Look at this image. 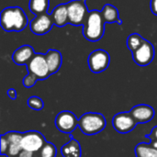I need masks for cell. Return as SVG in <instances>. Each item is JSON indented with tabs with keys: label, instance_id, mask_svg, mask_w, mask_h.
<instances>
[{
	"label": "cell",
	"instance_id": "6da1fadb",
	"mask_svg": "<svg viewBox=\"0 0 157 157\" xmlns=\"http://www.w3.org/2000/svg\"><path fill=\"white\" fill-rule=\"evenodd\" d=\"M0 24L5 31H22L29 24L25 11L19 6H8L0 14Z\"/></svg>",
	"mask_w": 157,
	"mask_h": 157
},
{
	"label": "cell",
	"instance_id": "7a4b0ae2",
	"mask_svg": "<svg viewBox=\"0 0 157 157\" xmlns=\"http://www.w3.org/2000/svg\"><path fill=\"white\" fill-rule=\"evenodd\" d=\"M105 24L106 22L102 17L101 11L96 9L90 10L83 25L84 37L92 42L98 41L104 36Z\"/></svg>",
	"mask_w": 157,
	"mask_h": 157
},
{
	"label": "cell",
	"instance_id": "3957f363",
	"mask_svg": "<svg viewBox=\"0 0 157 157\" xmlns=\"http://www.w3.org/2000/svg\"><path fill=\"white\" fill-rule=\"evenodd\" d=\"M107 125L105 117L97 112H87L81 116L78 122L80 131L87 136H93L101 132Z\"/></svg>",
	"mask_w": 157,
	"mask_h": 157
},
{
	"label": "cell",
	"instance_id": "277c9868",
	"mask_svg": "<svg viewBox=\"0 0 157 157\" xmlns=\"http://www.w3.org/2000/svg\"><path fill=\"white\" fill-rule=\"evenodd\" d=\"M69 24L74 26H83L88 14L86 0H72L67 4Z\"/></svg>",
	"mask_w": 157,
	"mask_h": 157
},
{
	"label": "cell",
	"instance_id": "5b68a950",
	"mask_svg": "<svg viewBox=\"0 0 157 157\" xmlns=\"http://www.w3.org/2000/svg\"><path fill=\"white\" fill-rule=\"evenodd\" d=\"M109 63L110 57L109 52L102 49L93 51L87 58L88 67L94 74H99L107 70Z\"/></svg>",
	"mask_w": 157,
	"mask_h": 157
},
{
	"label": "cell",
	"instance_id": "8992f818",
	"mask_svg": "<svg viewBox=\"0 0 157 157\" xmlns=\"http://www.w3.org/2000/svg\"><path fill=\"white\" fill-rule=\"evenodd\" d=\"M27 69L28 72L34 75L38 80H45L51 75L46 57L43 53H36L27 64Z\"/></svg>",
	"mask_w": 157,
	"mask_h": 157
},
{
	"label": "cell",
	"instance_id": "52a82bcc",
	"mask_svg": "<svg viewBox=\"0 0 157 157\" xmlns=\"http://www.w3.org/2000/svg\"><path fill=\"white\" fill-rule=\"evenodd\" d=\"M46 140L44 136L36 131H29L23 133L22 136V149L30 153H38L45 144Z\"/></svg>",
	"mask_w": 157,
	"mask_h": 157
},
{
	"label": "cell",
	"instance_id": "ba28073f",
	"mask_svg": "<svg viewBox=\"0 0 157 157\" xmlns=\"http://www.w3.org/2000/svg\"><path fill=\"white\" fill-rule=\"evenodd\" d=\"M132 54L136 64L140 66H147L153 62L155 55V51L154 45L149 40H145L144 42Z\"/></svg>",
	"mask_w": 157,
	"mask_h": 157
},
{
	"label": "cell",
	"instance_id": "9c48e42d",
	"mask_svg": "<svg viewBox=\"0 0 157 157\" xmlns=\"http://www.w3.org/2000/svg\"><path fill=\"white\" fill-rule=\"evenodd\" d=\"M79 120L76 116L68 110L61 111L55 118L56 128L63 133L73 132L78 126Z\"/></svg>",
	"mask_w": 157,
	"mask_h": 157
},
{
	"label": "cell",
	"instance_id": "30bf717a",
	"mask_svg": "<svg viewBox=\"0 0 157 157\" xmlns=\"http://www.w3.org/2000/svg\"><path fill=\"white\" fill-rule=\"evenodd\" d=\"M53 25V18L49 13L35 16V17L29 23L31 32L36 35H44L48 33L52 29Z\"/></svg>",
	"mask_w": 157,
	"mask_h": 157
},
{
	"label": "cell",
	"instance_id": "8fae6325",
	"mask_svg": "<svg viewBox=\"0 0 157 157\" xmlns=\"http://www.w3.org/2000/svg\"><path fill=\"white\" fill-rule=\"evenodd\" d=\"M138 123L132 118L130 112H121L116 114L112 119L114 129L120 133H128L134 130Z\"/></svg>",
	"mask_w": 157,
	"mask_h": 157
},
{
	"label": "cell",
	"instance_id": "7c38bea8",
	"mask_svg": "<svg viewBox=\"0 0 157 157\" xmlns=\"http://www.w3.org/2000/svg\"><path fill=\"white\" fill-rule=\"evenodd\" d=\"M4 135L8 143L6 155L7 157H17L23 151L21 144L23 133L18 132H8Z\"/></svg>",
	"mask_w": 157,
	"mask_h": 157
},
{
	"label": "cell",
	"instance_id": "4fadbf2b",
	"mask_svg": "<svg viewBox=\"0 0 157 157\" xmlns=\"http://www.w3.org/2000/svg\"><path fill=\"white\" fill-rule=\"evenodd\" d=\"M129 112L131 113V115L132 116V118L135 120L137 123L149 122L154 119L155 114V109L151 106L145 104L137 105L133 107Z\"/></svg>",
	"mask_w": 157,
	"mask_h": 157
},
{
	"label": "cell",
	"instance_id": "5bb4252c",
	"mask_svg": "<svg viewBox=\"0 0 157 157\" xmlns=\"http://www.w3.org/2000/svg\"><path fill=\"white\" fill-rule=\"evenodd\" d=\"M35 54L36 52L30 45H22L13 52L12 61L17 65H27Z\"/></svg>",
	"mask_w": 157,
	"mask_h": 157
},
{
	"label": "cell",
	"instance_id": "9a60e30c",
	"mask_svg": "<svg viewBox=\"0 0 157 157\" xmlns=\"http://www.w3.org/2000/svg\"><path fill=\"white\" fill-rule=\"evenodd\" d=\"M45 57H46L47 64H48L51 75L57 73L59 69L61 68L62 63H63L62 53L57 50L51 49L45 53Z\"/></svg>",
	"mask_w": 157,
	"mask_h": 157
},
{
	"label": "cell",
	"instance_id": "2e32d148",
	"mask_svg": "<svg viewBox=\"0 0 157 157\" xmlns=\"http://www.w3.org/2000/svg\"><path fill=\"white\" fill-rule=\"evenodd\" d=\"M54 25L57 27H63L69 23L68 17V11H67V5L66 4H60L53 8L51 13Z\"/></svg>",
	"mask_w": 157,
	"mask_h": 157
},
{
	"label": "cell",
	"instance_id": "e0dca14e",
	"mask_svg": "<svg viewBox=\"0 0 157 157\" xmlns=\"http://www.w3.org/2000/svg\"><path fill=\"white\" fill-rule=\"evenodd\" d=\"M101 14L106 23H118L120 25L122 24V21L120 18L119 10L113 5H105L101 10Z\"/></svg>",
	"mask_w": 157,
	"mask_h": 157
},
{
	"label": "cell",
	"instance_id": "ac0fdd59",
	"mask_svg": "<svg viewBox=\"0 0 157 157\" xmlns=\"http://www.w3.org/2000/svg\"><path fill=\"white\" fill-rule=\"evenodd\" d=\"M61 154L63 157H81V146L75 139H71L68 144L61 148Z\"/></svg>",
	"mask_w": 157,
	"mask_h": 157
},
{
	"label": "cell",
	"instance_id": "d6986e66",
	"mask_svg": "<svg viewBox=\"0 0 157 157\" xmlns=\"http://www.w3.org/2000/svg\"><path fill=\"white\" fill-rule=\"evenodd\" d=\"M50 0H29V7L32 14L35 16L48 13Z\"/></svg>",
	"mask_w": 157,
	"mask_h": 157
},
{
	"label": "cell",
	"instance_id": "ffe728a7",
	"mask_svg": "<svg viewBox=\"0 0 157 157\" xmlns=\"http://www.w3.org/2000/svg\"><path fill=\"white\" fill-rule=\"evenodd\" d=\"M136 157H157V150L150 144H139L135 147Z\"/></svg>",
	"mask_w": 157,
	"mask_h": 157
},
{
	"label": "cell",
	"instance_id": "44dd1931",
	"mask_svg": "<svg viewBox=\"0 0 157 157\" xmlns=\"http://www.w3.org/2000/svg\"><path fill=\"white\" fill-rule=\"evenodd\" d=\"M144 40H145L140 34L132 33L127 39V46H128L129 50L131 51V52L132 53L144 42Z\"/></svg>",
	"mask_w": 157,
	"mask_h": 157
},
{
	"label": "cell",
	"instance_id": "7402d4cb",
	"mask_svg": "<svg viewBox=\"0 0 157 157\" xmlns=\"http://www.w3.org/2000/svg\"><path fill=\"white\" fill-rule=\"evenodd\" d=\"M57 149L52 143H46V144L38 152L37 157H56Z\"/></svg>",
	"mask_w": 157,
	"mask_h": 157
},
{
	"label": "cell",
	"instance_id": "603a6c76",
	"mask_svg": "<svg viewBox=\"0 0 157 157\" xmlns=\"http://www.w3.org/2000/svg\"><path fill=\"white\" fill-rule=\"evenodd\" d=\"M27 104H28V106H29L30 109H34V110H40V109H42L43 107H44L43 101L41 100V98H40L37 97V96L30 97V98L28 99Z\"/></svg>",
	"mask_w": 157,
	"mask_h": 157
},
{
	"label": "cell",
	"instance_id": "cb8c5ba5",
	"mask_svg": "<svg viewBox=\"0 0 157 157\" xmlns=\"http://www.w3.org/2000/svg\"><path fill=\"white\" fill-rule=\"evenodd\" d=\"M37 81H38V78H37L34 75L29 73V74L24 77V79H23V85H24L25 87L30 88V87H32V86L35 85V83H36Z\"/></svg>",
	"mask_w": 157,
	"mask_h": 157
},
{
	"label": "cell",
	"instance_id": "d4e9b609",
	"mask_svg": "<svg viewBox=\"0 0 157 157\" xmlns=\"http://www.w3.org/2000/svg\"><path fill=\"white\" fill-rule=\"evenodd\" d=\"M0 141H1V151H0V153H1V155H4L6 154V151H7V148H8V143H7V141H6L4 134L1 135Z\"/></svg>",
	"mask_w": 157,
	"mask_h": 157
},
{
	"label": "cell",
	"instance_id": "484cf974",
	"mask_svg": "<svg viewBox=\"0 0 157 157\" xmlns=\"http://www.w3.org/2000/svg\"><path fill=\"white\" fill-rule=\"evenodd\" d=\"M150 8L154 15L157 16V0H151L150 2Z\"/></svg>",
	"mask_w": 157,
	"mask_h": 157
},
{
	"label": "cell",
	"instance_id": "4316f807",
	"mask_svg": "<svg viewBox=\"0 0 157 157\" xmlns=\"http://www.w3.org/2000/svg\"><path fill=\"white\" fill-rule=\"evenodd\" d=\"M7 96L12 99V100H16L17 99V91H16V89H14V88H10V89H8L7 90Z\"/></svg>",
	"mask_w": 157,
	"mask_h": 157
},
{
	"label": "cell",
	"instance_id": "83f0119b",
	"mask_svg": "<svg viewBox=\"0 0 157 157\" xmlns=\"http://www.w3.org/2000/svg\"><path fill=\"white\" fill-rule=\"evenodd\" d=\"M145 137L149 138L150 140H152V139H155V140H157V126L154 127L153 130H152V132H150V134H149V135H145Z\"/></svg>",
	"mask_w": 157,
	"mask_h": 157
},
{
	"label": "cell",
	"instance_id": "f1b7e54d",
	"mask_svg": "<svg viewBox=\"0 0 157 157\" xmlns=\"http://www.w3.org/2000/svg\"><path fill=\"white\" fill-rule=\"evenodd\" d=\"M17 157H34V155H33V153L27 152V151H24L23 150Z\"/></svg>",
	"mask_w": 157,
	"mask_h": 157
},
{
	"label": "cell",
	"instance_id": "f546056e",
	"mask_svg": "<svg viewBox=\"0 0 157 157\" xmlns=\"http://www.w3.org/2000/svg\"><path fill=\"white\" fill-rule=\"evenodd\" d=\"M151 142H150V144L154 147V148H155L157 150V140L155 139H152V140H150Z\"/></svg>",
	"mask_w": 157,
	"mask_h": 157
}]
</instances>
